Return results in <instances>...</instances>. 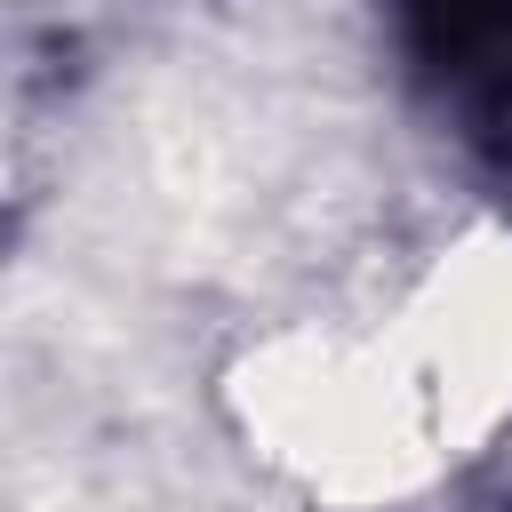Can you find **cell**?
<instances>
[{"instance_id": "cell-1", "label": "cell", "mask_w": 512, "mask_h": 512, "mask_svg": "<svg viewBox=\"0 0 512 512\" xmlns=\"http://www.w3.org/2000/svg\"><path fill=\"white\" fill-rule=\"evenodd\" d=\"M216 400L256 472H272L288 496L320 512H400L456 472L384 328H264L224 360Z\"/></svg>"}, {"instance_id": "cell-2", "label": "cell", "mask_w": 512, "mask_h": 512, "mask_svg": "<svg viewBox=\"0 0 512 512\" xmlns=\"http://www.w3.org/2000/svg\"><path fill=\"white\" fill-rule=\"evenodd\" d=\"M448 464H472L512 424V224L472 216L376 320Z\"/></svg>"}]
</instances>
